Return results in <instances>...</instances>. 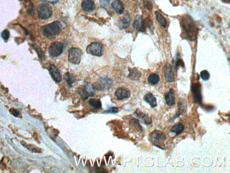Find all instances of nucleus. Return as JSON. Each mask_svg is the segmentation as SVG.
<instances>
[{"label":"nucleus","mask_w":230,"mask_h":173,"mask_svg":"<svg viewBox=\"0 0 230 173\" xmlns=\"http://www.w3.org/2000/svg\"><path fill=\"white\" fill-rule=\"evenodd\" d=\"M181 25L185 38L190 41H195L198 35V30L193 19L189 16H184L182 18Z\"/></svg>","instance_id":"f257e3e1"},{"label":"nucleus","mask_w":230,"mask_h":173,"mask_svg":"<svg viewBox=\"0 0 230 173\" xmlns=\"http://www.w3.org/2000/svg\"><path fill=\"white\" fill-rule=\"evenodd\" d=\"M166 139L165 134L158 130L153 131L149 135V140L152 145L161 149H165L164 141Z\"/></svg>","instance_id":"f03ea898"},{"label":"nucleus","mask_w":230,"mask_h":173,"mask_svg":"<svg viewBox=\"0 0 230 173\" xmlns=\"http://www.w3.org/2000/svg\"><path fill=\"white\" fill-rule=\"evenodd\" d=\"M62 25L60 21H56L42 26L41 31L46 37L56 36L60 34L62 31Z\"/></svg>","instance_id":"7ed1b4c3"},{"label":"nucleus","mask_w":230,"mask_h":173,"mask_svg":"<svg viewBox=\"0 0 230 173\" xmlns=\"http://www.w3.org/2000/svg\"><path fill=\"white\" fill-rule=\"evenodd\" d=\"M78 93L83 101L87 100L90 97H94L96 94V90L94 85L87 83L78 89Z\"/></svg>","instance_id":"20e7f679"},{"label":"nucleus","mask_w":230,"mask_h":173,"mask_svg":"<svg viewBox=\"0 0 230 173\" xmlns=\"http://www.w3.org/2000/svg\"><path fill=\"white\" fill-rule=\"evenodd\" d=\"M113 81L108 77L100 78L95 84L94 87L96 91H108L113 86Z\"/></svg>","instance_id":"39448f33"},{"label":"nucleus","mask_w":230,"mask_h":173,"mask_svg":"<svg viewBox=\"0 0 230 173\" xmlns=\"http://www.w3.org/2000/svg\"><path fill=\"white\" fill-rule=\"evenodd\" d=\"M82 52L78 48H71L68 51V61L73 64H78L81 60Z\"/></svg>","instance_id":"423d86ee"},{"label":"nucleus","mask_w":230,"mask_h":173,"mask_svg":"<svg viewBox=\"0 0 230 173\" xmlns=\"http://www.w3.org/2000/svg\"><path fill=\"white\" fill-rule=\"evenodd\" d=\"M39 17L40 19H47L50 18L52 14V9L50 5L47 4H41L39 5L37 9Z\"/></svg>","instance_id":"0eeeda50"},{"label":"nucleus","mask_w":230,"mask_h":173,"mask_svg":"<svg viewBox=\"0 0 230 173\" xmlns=\"http://www.w3.org/2000/svg\"><path fill=\"white\" fill-rule=\"evenodd\" d=\"M103 45L99 42H93L88 46L87 53L92 56L101 57L103 54Z\"/></svg>","instance_id":"6e6552de"},{"label":"nucleus","mask_w":230,"mask_h":173,"mask_svg":"<svg viewBox=\"0 0 230 173\" xmlns=\"http://www.w3.org/2000/svg\"><path fill=\"white\" fill-rule=\"evenodd\" d=\"M191 92L194 97V102L201 106L202 105V97L201 93V86L200 83L193 84L191 87Z\"/></svg>","instance_id":"1a4fd4ad"},{"label":"nucleus","mask_w":230,"mask_h":173,"mask_svg":"<svg viewBox=\"0 0 230 173\" xmlns=\"http://www.w3.org/2000/svg\"><path fill=\"white\" fill-rule=\"evenodd\" d=\"M63 49L64 45L62 43L55 42L52 43L49 47V54L53 57H59L63 53Z\"/></svg>","instance_id":"9d476101"},{"label":"nucleus","mask_w":230,"mask_h":173,"mask_svg":"<svg viewBox=\"0 0 230 173\" xmlns=\"http://www.w3.org/2000/svg\"><path fill=\"white\" fill-rule=\"evenodd\" d=\"M49 73L54 81L56 83H60L62 81V75L60 70L55 64H50L48 68Z\"/></svg>","instance_id":"9b49d317"},{"label":"nucleus","mask_w":230,"mask_h":173,"mask_svg":"<svg viewBox=\"0 0 230 173\" xmlns=\"http://www.w3.org/2000/svg\"><path fill=\"white\" fill-rule=\"evenodd\" d=\"M132 26L136 30L142 32H145L147 27L145 20H143L142 16L140 15L136 16Z\"/></svg>","instance_id":"f8f14e48"},{"label":"nucleus","mask_w":230,"mask_h":173,"mask_svg":"<svg viewBox=\"0 0 230 173\" xmlns=\"http://www.w3.org/2000/svg\"><path fill=\"white\" fill-rule=\"evenodd\" d=\"M115 97L118 101L128 99L131 97V92L128 89L124 87H119L115 92Z\"/></svg>","instance_id":"ddd939ff"},{"label":"nucleus","mask_w":230,"mask_h":173,"mask_svg":"<svg viewBox=\"0 0 230 173\" xmlns=\"http://www.w3.org/2000/svg\"><path fill=\"white\" fill-rule=\"evenodd\" d=\"M135 114L140 119L141 122L144 124L148 125L152 123V118L149 116V114L143 113L140 109H137L135 111Z\"/></svg>","instance_id":"4468645a"},{"label":"nucleus","mask_w":230,"mask_h":173,"mask_svg":"<svg viewBox=\"0 0 230 173\" xmlns=\"http://www.w3.org/2000/svg\"><path fill=\"white\" fill-rule=\"evenodd\" d=\"M164 75L165 79L168 82H171L174 81V74L172 70V65L168 64L164 67Z\"/></svg>","instance_id":"2eb2a0df"},{"label":"nucleus","mask_w":230,"mask_h":173,"mask_svg":"<svg viewBox=\"0 0 230 173\" xmlns=\"http://www.w3.org/2000/svg\"><path fill=\"white\" fill-rule=\"evenodd\" d=\"M82 8L86 12H92L95 9L94 0H83L82 3Z\"/></svg>","instance_id":"dca6fc26"},{"label":"nucleus","mask_w":230,"mask_h":173,"mask_svg":"<svg viewBox=\"0 0 230 173\" xmlns=\"http://www.w3.org/2000/svg\"><path fill=\"white\" fill-rule=\"evenodd\" d=\"M167 105L168 106L174 105L175 104V97L173 89H170L164 95Z\"/></svg>","instance_id":"f3484780"},{"label":"nucleus","mask_w":230,"mask_h":173,"mask_svg":"<svg viewBox=\"0 0 230 173\" xmlns=\"http://www.w3.org/2000/svg\"><path fill=\"white\" fill-rule=\"evenodd\" d=\"M131 19L129 14H126L118 22V27L120 30L127 28L130 24Z\"/></svg>","instance_id":"a211bd4d"},{"label":"nucleus","mask_w":230,"mask_h":173,"mask_svg":"<svg viewBox=\"0 0 230 173\" xmlns=\"http://www.w3.org/2000/svg\"><path fill=\"white\" fill-rule=\"evenodd\" d=\"M111 6L115 12L119 15H121L123 13L124 8L120 0H113Z\"/></svg>","instance_id":"6ab92c4d"},{"label":"nucleus","mask_w":230,"mask_h":173,"mask_svg":"<svg viewBox=\"0 0 230 173\" xmlns=\"http://www.w3.org/2000/svg\"><path fill=\"white\" fill-rule=\"evenodd\" d=\"M128 77L132 81L139 80L142 76V74L136 68H129Z\"/></svg>","instance_id":"aec40b11"},{"label":"nucleus","mask_w":230,"mask_h":173,"mask_svg":"<svg viewBox=\"0 0 230 173\" xmlns=\"http://www.w3.org/2000/svg\"><path fill=\"white\" fill-rule=\"evenodd\" d=\"M144 101L150 104L151 108H155L157 106L156 99L152 93H148V94H146L144 96Z\"/></svg>","instance_id":"412c9836"},{"label":"nucleus","mask_w":230,"mask_h":173,"mask_svg":"<svg viewBox=\"0 0 230 173\" xmlns=\"http://www.w3.org/2000/svg\"><path fill=\"white\" fill-rule=\"evenodd\" d=\"M185 130V126L181 123H177L174 125L170 131L171 132L175 133L176 135H179L182 133Z\"/></svg>","instance_id":"4be33fe9"},{"label":"nucleus","mask_w":230,"mask_h":173,"mask_svg":"<svg viewBox=\"0 0 230 173\" xmlns=\"http://www.w3.org/2000/svg\"><path fill=\"white\" fill-rule=\"evenodd\" d=\"M64 79L66 81L68 86L70 87H71L72 85L76 81V77L73 74L70 73L69 72H67L65 74V75H64Z\"/></svg>","instance_id":"5701e85b"},{"label":"nucleus","mask_w":230,"mask_h":173,"mask_svg":"<svg viewBox=\"0 0 230 173\" xmlns=\"http://www.w3.org/2000/svg\"><path fill=\"white\" fill-rule=\"evenodd\" d=\"M88 104L94 109H101L102 108V102L99 99H90L89 100Z\"/></svg>","instance_id":"b1692460"},{"label":"nucleus","mask_w":230,"mask_h":173,"mask_svg":"<svg viewBox=\"0 0 230 173\" xmlns=\"http://www.w3.org/2000/svg\"><path fill=\"white\" fill-rule=\"evenodd\" d=\"M155 14L156 20L158 22L163 28H166L167 25V20L165 17L158 12H155Z\"/></svg>","instance_id":"393cba45"},{"label":"nucleus","mask_w":230,"mask_h":173,"mask_svg":"<svg viewBox=\"0 0 230 173\" xmlns=\"http://www.w3.org/2000/svg\"><path fill=\"white\" fill-rule=\"evenodd\" d=\"M160 81L159 75L156 73H152L148 78V81L152 85H157Z\"/></svg>","instance_id":"a878e982"},{"label":"nucleus","mask_w":230,"mask_h":173,"mask_svg":"<svg viewBox=\"0 0 230 173\" xmlns=\"http://www.w3.org/2000/svg\"><path fill=\"white\" fill-rule=\"evenodd\" d=\"M178 109V113L180 115L185 112V110L187 109L186 102L183 99H180L179 101Z\"/></svg>","instance_id":"bb28decb"},{"label":"nucleus","mask_w":230,"mask_h":173,"mask_svg":"<svg viewBox=\"0 0 230 173\" xmlns=\"http://www.w3.org/2000/svg\"><path fill=\"white\" fill-rule=\"evenodd\" d=\"M32 46L33 48L35 50L36 52L37 53L38 55L40 58L41 59H44L45 58V55L44 54V53L43 52L42 50H41L39 47H38L37 45L35 44L32 45Z\"/></svg>","instance_id":"cd10ccee"},{"label":"nucleus","mask_w":230,"mask_h":173,"mask_svg":"<svg viewBox=\"0 0 230 173\" xmlns=\"http://www.w3.org/2000/svg\"><path fill=\"white\" fill-rule=\"evenodd\" d=\"M200 76L203 81H208L210 79V74L207 70H204L200 73Z\"/></svg>","instance_id":"c85d7f7f"},{"label":"nucleus","mask_w":230,"mask_h":173,"mask_svg":"<svg viewBox=\"0 0 230 173\" xmlns=\"http://www.w3.org/2000/svg\"><path fill=\"white\" fill-rule=\"evenodd\" d=\"M179 67H182L183 68H184L185 67V64L182 60L178 57L176 60L175 64V69L178 70V69Z\"/></svg>","instance_id":"c756f323"},{"label":"nucleus","mask_w":230,"mask_h":173,"mask_svg":"<svg viewBox=\"0 0 230 173\" xmlns=\"http://www.w3.org/2000/svg\"><path fill=\"white\" fill-rule=\"evenodd\" d=\"M145 21L147 27L150 29V30H154V28L153 23H152V20L150 18H147L146 20H145Z\"/></svg>","instance_id":"7c9ffc66"},{"label":"nucleus","mask_w":230,"mask_h":173,"mask_svg":"<svg viewBox=\"0 0 230 173\" xmlns=\"http://www.w3.org/2000/svg\"><path fill=\"white\" fill-rule=\"evenodd\" d=\"M2 36L5 40H8L10 37V32L8 30H5L2 32Z\"/></svg>","instance_id":"2f4dec72"},{"label":"nucleus","mask_w":230,"mask_h":173,"mask_svg":"<svg viewBox=\"0 0 230 173\" xmlns=\"http://www.w3.org/2000/svg\"><path fill=\"white\" fill-rule=\"evenodd\" d=\"M118 111L119 109L117 107H112L109 108L107 110H106L105 112L107 113H116Z\"/></svg>","instance_id":"473e14b6"},{"label":"nucleus","mask_w":230,"mask_h":173,"mask_svg":"<svg viewBox=\"0 0 230 173\" xmlns=\"http://www.w3.org/2000/svg\"><path fill=\"white\" fill-rule=\"evenodd\" d=\"M201 106H202V108H203V109H205V110H206V111H207V112H211V111H212V110H213L214 109V106L211 105H201Z\"/></svg>","instance_id":"72a5a7b5"},{"label":"nucleus","mask_w":230,"mask_h":173,"mask_svg":"<svg viewBox=\"0 0 230 173\" xmlns=\"http://www.w3.org/2000/svg\"><path fill=\"white\" fill-rule=\"evenodd\" d=\"M110 1L109 0H100V3L101 6L103 7H106L110 3Z\"/></svg>","instance_id":"f704fd0d"},{"label":"nucleus","mask_w":230,"mask_h":173,"mask_svg":"<svg viewBox=\"0 0 230 173\" xmlns=\"http://www.w3.org/2000/svg\"><path fill=\"white\" fill-rule=\"evenodd\" d=\"M44 1L47 2V3H49L55 4L58 3L59 0H44Z\"/></svg>","instance_id":"c9c22d12"}]
</instances>
